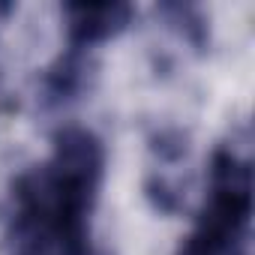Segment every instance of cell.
Segmentation results:
<instances>
[{
	"mask_svg": "<svg viewBox=\"0 0 255 255\" xmlns=\"http://www.w3.org/2000/svg\"><path fill=\"white\" fill-rule=\"evenodd\" d=\"M66 15V36L72 51L99 45L117 36L132 18V6L126 3H69L63 6Z\"/></svg>",
	"mask_w": 255,
	"mask_h": 255,
	"instance_id": "cell-3",
	"label": "cell"
},
{
	"mask_svg": "<svg viewBox=\"0 0 255 255\" xmlns=\"http://www.w3.org/2000/svg\"><path fill=\"white\" fill-rule=\"evenodd\" d=\"M252 222V168L234 150H216L207 198L177 255H246Z\"/></svg>",
	"mask_w": 255,
	"mask_h": 255,
	"instance_id": "cell-2",
	"label": "cell"
},
{
	"mask_svg": "<svg viewBox=\"0 0 255 255\" xmlns=\"http://www.w3.org/2000/svg\"><path fill=\"white\" fill-rule=\"evenodd\" d=\"M102 174V141L81 126L60 129L51 156L12 186V255H99L90 240V216Z\"/></svg>",
	"mask_w": 255,
	"mask_h": 255,
	"instance_id": "cell-1",
	"label": "cell"
}]
</instances>
